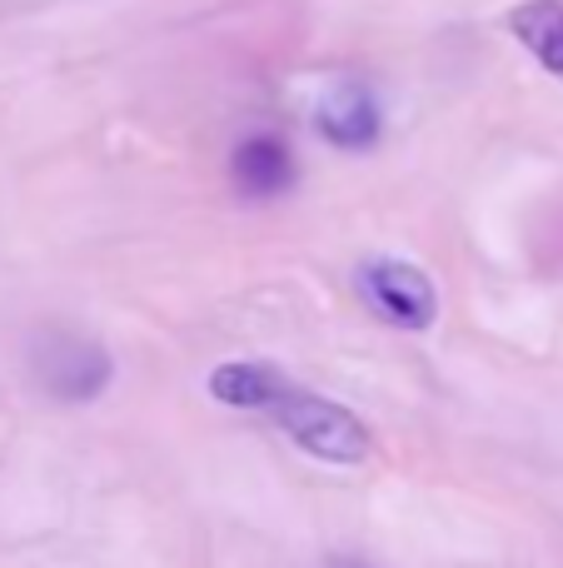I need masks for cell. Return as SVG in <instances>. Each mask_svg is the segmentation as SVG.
<instances>
[{
	"instance_id": "cell-4",
	"label": "cell",
	"mask_w": 563,
	"mask_h": 568,
	"mask_svg": "<svg viewBox=\"0 0 563 568\" xmlns=\"http://www.w3.org/2000/svg\"><path fill=\"white\" fill-rule=\"evenodd\" d=\"M229 180L245 200H275L295 185V150L279 135L259 130V135H245L229 155Z\"/></svg>"
},
{
	"instance_id": "cell-7",
	"label": "cell",
	"mask_w": 563,
	"mask_h": 568,
	"mask_svg": "<svg viewBox=\"0 0 563 568\" xmlns=\"http://www.w3.org/2000/svg\"><path fill=\"white\" fill-rule=\"evenodd\" d=\"M279 379L285 374L269 369V364H219L215 374H209V394H215L219 404H229V409H265L269 394L279 389Z\"/></svg>"
},
{
	"instance_id": "cell-5",
	"label": "cell",
	"mask_w": 563,
	"mask_h": 568,
	"mask_svg": "<svg viewBox=\"0 0 563 568\" xmlns=\"http://www.w3.org/2000/svg\"><path fill=\"white\" fill-rule=\"evenodd\" d=\"M315 130L339 150H369L379 140V100L359 80H339L315 110Z\"/></svg>"
},
{
	"instance_id": "cell-3",
	"label": "cell",
	"mask_w": 563,
	"mask_h": 568,
	"mask_svg": "<svg viewBox=\"0 0 563 568\" xmlns=\"http://www.w3.org/2000/svg\"><path fill=\"white\" fill-rule=\"evenodd\" d=\"M359 294H365V304L379 314V320L399 324V329H429V324L439 320V290L434 280L424 275L419 265H409V260H365V270H359Z\"/></svg>"
},
{
	"instance_id": "cell-2",
	"label": "cell",
	"mask_w": 563,
	"mask_h": 568,
	"mask_svg": "<svg viewBox=\"0 0 563 568\" xmlns=\"http://www.w3.org/2000/svg\"><path fill=\"white\" fill-rule=\"evenodd\" d=\"M30 374L40 379V389L50 399L85 404L95 394H105V384L115 379V359L105 354V344H95L90 334H65L45 329L30 344Z\"/></svg>"
},
{
	"instance_id": "cell-8",
	"label": "cell",
	"mask_w": 563,
	"mask_h": 568,
	"mask_svg": "<svg viewBox=\"0 0 563 568\" xmlns=\"http://www.w3.org/2000/svg\"><path fill=\"white\" fill-rule=\"evenodd\" d=\"M329 568H375V564H365V559H335Z\"/></svg>"
},
{
	"instance_id": "cell-1",
	"label": "cell",
	"mask_w": 563,
	"mask_h": 568,
	"mask_svg": "<svg viewBox=\"0 0 563 568\" xmlns=\"http://www.w3.org/2000/svg\"><path fill=\"white\" fill-rule=\"evenodd\" d=\"M265 414L275 419V429H285L299 449L325 464H365L369 449H375V439H369V429L355 419V409L325 399V394L295 389L289 379H279Z\"/></svg>"
},
{
	"instance_id": "cell-6",
	"label": "cell",
	"mask_w": 563,
	"mask_h": 568,
	"mask_svg": "<svg viewBox=\"0 0 563 568\" xmlns=\"http://www.w3.org/2000/svg\"><path fill=\"white\" fill-rule=\"evenodd\" d=\"M509 30L549 75L563 80V0H524L509 10Z\"/></svg>"
}]
</instances>
